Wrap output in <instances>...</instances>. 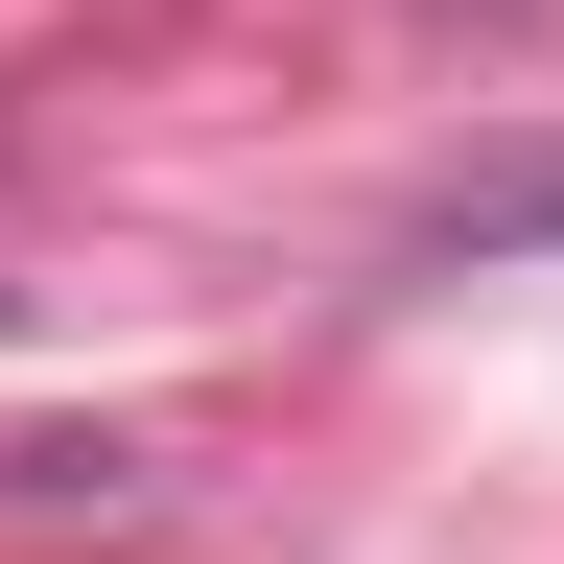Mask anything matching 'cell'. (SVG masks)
<instances>
[{
    "mask_svg": "<svg viewBox=\"0 0 564 564\" xmlns=\"http://www.w3.org/2000/svg\"><path fill=\"white\" fill-rule=\"evenodd\" d=\"M0 329H24V306H0Z\"/></svg>",
    "mask_w": 564,
    "mask_h": 564,
    "instance_id": "2",
    "label": "cell"
},
{
    "mask_svg": "<svg viewBox=\"0 0 564 564\" xmlns=\"http://www.w3.org/2000/svg\"><path fill=\"white\" fill-rule=\"evenodd\" d=\"M470 236H564V165H518V188H470Z\"/></svg>",
    "mask_w": 564,
    "mask_h": 564,
    "instance_id": "1",
    "label": "cell"
}]
</instances>
